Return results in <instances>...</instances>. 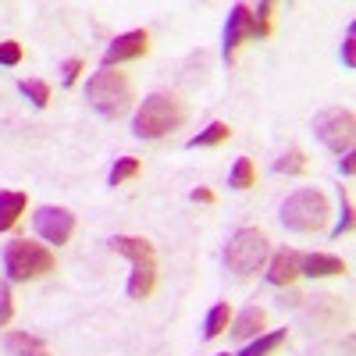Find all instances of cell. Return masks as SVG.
<instances>
[{"label": "cell", "instance_id": "1", "mask_svg": "<svg viewBox=\"0 0 356 356\" xmlns=\"http://www.w3.org/2000/svg\"><path fill=\"white\" fill-rule=\"evenodd\" d=\"M86 100L93 104L97 114H104L107 122H118V118H125L129 107H132V82L125 72L118 68H100L93 79L86 82Z\"/></svg>", "mask_w": 356, "mask_h": 356}, {"label": "cell", "instance_id": "2", "mask_svg": "<svg viewBox=\"0 0 356 356\" xmlns=\"http://www.w3.org/2000/svg\"><path fill=\"white\" fill-rule=\"evenodd\" d=\"M186 114H189L186 104L175 93H150L143 100V107L136 111L132 132L139 139H161V136H168V132H175L178 125H182Z\"/></svg>", "mask_w": 356, "mask_h": 356}, {"label": "cell", "instance_id": "3", "mask_svg": "<svg viewBox=\"0 0 356 356\" xmlns=\"http://www.w3.org/2000/svg\"><path fill=\"white\" fill-rule=\"evenodd\" d=\"M267 260H271V243H267V235L260 228H239L228 239V246H225L228 271H235L239 278L257 275Z\"/></svg>", "mask_w": 356, "mask_h": 356}, {"label": "cell", "instance_id": "4", "mask_svg": "<svg viewBox=\"0 0 356 356\" xmlns=\"http://www.w3.org/2000/svg\"><path fill=\"white\" fill-rule=\"evenodd\" d=\"M328 214H332V207H328V196H324L321 189H300L282 203V225L296 235L317 232L324 221H328Z\"/></svg>", "mask_w": 356, "mask_h": 356}, {"label": "cell", "instance_id": "5", "mask_svg": "<svg viewBox=\"0 0 356 356\" xmlns=\"http://www.w3.org/2000/svg\"><path fill=\"white\" fill-rule=\"evenodd\" d=\"M4 271L11 282H33L43 278L47 271H54V253L40 243H29V239H15L4 250Z\"/></svg>", "mask_w": 356, "mask_h": 356}, {"label": "cell", "instance_id": "6", "mask_svg": "<svg viewBox=\"0 0 356 356\" xmlns=\"http://www.w3.org/2000/svg\"><path fill=\"white\" fill-rule=\"evenodd\" d=\"M314 132L332 154H349L356 139V118L349 107H328L314 118Z\"/></svg>", "mask_w": 356, "mask_h": 356}, {"label": "cell", "instance_id": "7", "mask_svg": "<svg viewBox=\"0 0 356 356\" xmlns=\"http://www.w3.org/2000/svg\"><path fill=\"white\" fill-rule=\"evenodd\" d=\"M260 36H271V22L257 18L250 4H232L228 25H225V61H232L235 50L246 40H260Z\"/></svg>", "mask_w": 356, "mask_h": 356}, {"label": "cell", "instance_id": "8", "mask_svg": "<svg viewBox=\"0 0 356 356\" xmlns=\"http://www.w3.org/2000/svg\"><path fill=\"white\" fill-rule=\"evenodd\" d=\"M33 228L43 243L50 246H65L72 239L75 232V214L65 211V207H40V211L33 214Z\"/></svg>", "mask_w": 356, "mask_h": 356}, {"label": "cell", "instance_id": "9", "mask_svg": "<svg viewBox=\"0 0 356 356\" xmlns=\"http://www.w3.org/2000/svg\"><path fill=\"white\" fill-rule=\"evenodd\" d=\"M146 50H150V36H146L143 29L122 33V36H114V43L107 47L104 68H118V65H125V61H136V57H143Z\"/></svg>", "mask_w": 356, "mask_h": 356}, {"label": "cell", "instance_id": "10", "mask_svg": "<svg viewBox=\"0 0 356 356\" xmlns=\"http://www.w3.org/2000/svg\"><path fill=\"white\" fill-rule=\"evenodd\" d=\"M300 264H303V253L300 250H278L271 257V267H267V282L271 285H289L300 278Z\"/></svg>", "mask_w": 356, "mask_h": 356}, {"label": "cell", "instance_id": "11", "mask_svg": "<svg viewBox=\"0 0 356 356\" xmlns=\"http://www.w3.org/2000/svg\"><path fill=\"white\" fill-rule=\"evenodd\" d=\"M342 271H346V264L332 253H303V264H300V275L307 278H332Z\"/></svg>", "mask_w": 356, "mask_h": 356}, {"label": "cell", "instance_id": "12", "mask_svg": "<svg viewBox=\"0 0 356 356\" xmlns=\"http://www.w3.org/2000/svg\"><path fill=\"white\" fill-rule=\"evenodd\" d=\"M157 285V264L154 260H143V264H132V278L125 285V292L132 296V300H146V296L154 292Z\"/></svg>", "mask_w": 356, "mask_h": 356}, {"label": "cell", "instance_id": "13", "mask_svg": "<svg viewBox=\"0 0 356 356\" xmlns=\"http://www.w3.org/2000/svg\"><path fill=\"white\" fill-rule=\"evenodd\" d=\"M111 250L129 257L132 264H143V260H154V243L143 239V235H114L111 239Z\"/></svg>", "mask_w": 356, "mask_h": 356}, {"label": "cell", "instance_id": "14", "mask_svg": "<svg viewBox=\"0 0 356 356\" xmlns=\"http://www.w3.org/2000/svg\"><path fill=\"white\" fill-rule=\"evenodd\" d=\"M264 321H267V314L260 307H246L239 317H232V335L235 339H253V335L264 332Z\"/></svg>", "mask_w": 356, "mask_h": 356}, {"label": "cell", "instance_id": "15", "mask_svg": "<svg viewBox=\"0 0 356 356\" xmlns=\"http://www.w3.org/2000/svg\"><path fill=\"white\" fill-rule=\"evenodd\" d=\"M25 207H29L25 193H0V232L15 228L18 218L25 214Z\"/></svg>", "mask_w": 356, "mask_h": 356}, {"label": "cell", "instance_id": "16", "mask_svg": "<svg viewBox=\"0 0 356 356\" xmlns=\"http://www.w3.org/2000/svg\"><path fill=\"white\" fill-rule=\"evenodd\" d=\"M4 346H8L11 356H50L47 342H40L36 335H29V332H11Z\"/></svg>", "mask_w": 356, "mask_h": 356}, {"label": "cell", "instance_id": "17", "mask_svg": "<svg viewBox=\"0 0 356 356\" xmlns=\"http://www.w3.org/2000/svg\"><path fill=\"white\" fill-rule=\"evenodd\" d=\"M228 324H232V307L228 303L211 307V314H207V321H203V339H218Z\"/></svg>", "mask_w": 356, "mask_h": 356}, {"label": "cell", "instance_id": "18", "mask_svg": "<svg viewBox=\"0 0 356 356\" xmlns=\"http://www.w3.org/2000/svg\"><path fill=\"white\" fill-rule=\"evenodd\" d=\"M228 136H232V125L214 122V125H207L200 136H193V139H189V150H200V146H221Z\"/></svg>", "mask_w": 356, "mask_h": 356}, {"label": "cell", "instance_id": "19", "mask_svg": "<svg viewBox=\"0 0 356 356\" xmlns=\"http://www.w3.org/2000/svg\"><path fill=\"white\" fill-rule=\"evenodd\" d=\"M285 346V332H271V335H257V342H250L239 356H271Z\"/></svg>", "mask_w": 356, "mask_h": 356}, {"label": "cell", "instance_id": "20", "mask_svg": "<svg viewBox=\"0 0 356 356\" xmlns=\"http://www.w3.org/2000/svg\"><path fill=\"white\" fill-rule=\"evenodd\" d=\"M228 186H232V189H239V193L257 186V171H253L250 157H239V161H235V168H232V175H228Z\"/></svg>", "mask_w": 356, "mask_h": 356}, {"label": "cell", "instance_id": "21", "mask_svg": "<svg viewBox=\"0 0 356 356\" xmlns=\"http://www.w3.org/2000/svg\"><path fill=\"white\" fill-rule=\"evenodd\" d=\"M307 168H310V161H307L303 150H289V154H282V157L275 161V171H278V175H303Z\"/></svg>", "mask_w": 356, "mask_h": 356}, {"label": "cell", "instance_id": "22", "mask_svg": "<svg viewBox=\"0 0 356 356\" xmlns=\"http://www.w3.org/2000/svg\"><path fill=\"white\" fill-rule=\"evenodd\" d=\"M18 89H22V97H29L33 107H40V111L50 104V86L40 82V79H25V82H18Z\"/></svg>", "mask_w": 356, "mask_h": 356}, {"label": "cell", "instance_id": "23", "mask_svg": "<svg viewBox=\"0 0 356 356\" xmlns=\"http://www.w3.org/2000/svg\"><path fill=\"white\" fill-rule=\"evenodd\" d=\"M136 175H139V161L136 157H122L111 168V186H125L129 178H136Z\"/></svg>", "mask_w": 356, "mask_h": 356}, {"label": "cell", "instance_id": "24", "mask_svg": "<svg viewBox=\"0 0 356 356\" xmlns=\"http://www.w3.org/2000/svg\"><path fill=\"white\" fill-rule=\"evenodd\" d=\"M349 228H353V203H349V196H342V218H339V225L332 228V239H342Z\"/></svg>", "mask_w": 356, "mask_h": 356}, {"label": "cell", "instance_id": "25", "mask_svg": "<svg viewBox=\"0 0 356 356\" xmlns=\"http://www.w3.org/2000/svg\"><path fill=\"white\" fill-rule=\"evenodd\" d=\"M22 61V43H15V40H8V43H0V65H8V68H15Z\"/></svg>", "mask_w": 356, "mask_h": 356}, {"label": "cell", "instance_id": "26", "mask_svg": "<svg viewBox=\"0 0 356 356\" xmlns=\"http://www.w3.org/2000/svg\"><path fill=\"white\" fill-rule=\"evenodd\" d=\"M79 75H82V61L79 57H68V61L61 65V86H75Z\"/></svg>", "mask_w": 356, "mask_h": 356}, {"label": "cell", "instance_id": "27", "mask_svg": "<svg viewBox=\"0 0 356 356\" xmlns=\"http://www.w3.org/2000/svg\"><path fill=\"white\" fill-rule=\"evenodd\" d=\"M11 314H15V300H11V289L8 285H0V328L11 321Z\"/></svg>", "mask_w": 356, "mask_h": 356}, {"label": "cell", "instance_id": "28", "mask_svg": "<svg viewBox=\"0 0 356 356\" xmlns=\"http://www.w3.org/2000/svg\"><path fill=\"white\" fill-rule=\"evenodd\" d=\"M353 43H356V29L349 25V33H346V43H342V65L353 68L356 65V54H353Z\"/></svg>", "mask_w": 356, "mask_h": 356}, {"label": "cell", "instance_id": "29", "mask_svg": "<svg viewBox=\"0 0 356 356\" xmlns=\"http://www.w3.org/2000/svg\"><path fill=\"white\" fill-rule=\"evenodd\" d=\"M193 203H214V193L211 189H193Z\"/></svg>", "mask_w": 356, "mask_h": 356}, {"label": "cell", "instance_id": "30", "mask_svg": "<svg viewBox=\"0 0 356 356\" xmlns=\"http://www.w3.org/2000/svg\"><path fill=\"white\" fill-rule=\"evenodd\" d=\"M339 168H342V175L349 178V175H353V154H342V161H339Z\"/></svg>", "mask_w": 356, "mask_h": 356}, {"label": "cell", "instance_id": "31", "mask_svg": "<svg viewBox=\"0 0 356 356\" xmlns=\"http://www.w3.org/2000/svg\"><path fill=\"white\" fill-rule=\"evenodd\" d=\"M221 356H228V353H221Z\"/></svg>", "mask_w": 356, "mask_h": 356}]
</instances>
